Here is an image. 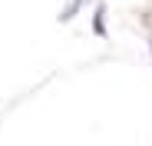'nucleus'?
I'll return each mask as SVG.
<instances>
[{
    "label": "nucleus",
    "mask_w": 152,
    "mask_h": 146,
    "mask_svg": "<svg viewBox=\"0 0 152 146\" xmlns=\"http://www.w3.org/2000/svg\"><path fill=\"white\" fill-rule=\"evenodd\" d=\"M149 46H152V37H149Z\"/></svg>",
    "instance_id": "obj_1"
}]
</instances>
